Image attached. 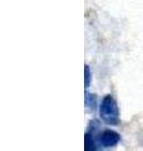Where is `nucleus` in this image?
Segmentation results:
<instances>
[{"instance_id":"nucleus-4","label":"nucleus","mask_w":143,"mask_h":151,"mask_svg":"<svg viewBox=\"0 0 143 151\" xmlns=\"http://www.w3.org/2000/svg\"><path fill=\"white\" fill-rule=\"evenodd\" d=\"M95 106H97V97H95V94L85 92V107H87V110L93 111Z\"/></svg>"},{"instance_id":"nucleus-1","label":"nucleus","mask_w":143,"mask_h":151,"mask_svg":"<svg viewBox=\"0 0 143 151\" xmlns=\"http://www.w3.org/2000/svg\"><path fill=\"white\" fill-rule=\"evenodd\" d=\"M99 115L107 125H117L119 122L117 102L114 101V98L111 94H107L106 97H103L101 106H99Z\"/></svg>"},{"instance_id":"nucleus-2","label":"nucleus","mask_w":143,"mask_h":151,"mask_svg":"<svg viewBox=\"0 0 143 151\" xmlns=\"http://www.w3.org/2000/svg\"><path fill=\"white\" fill-rule=\"evenodd\" d=\"M119 140H121V136L113 130L103 131L102 135L99 136V142H101L102 146H104V147H112V146H116L119 142Z\"/></svg>"},{"instance_id":"nucleus-3","label":"nucleus","mask_w":143,"mask_h":151,"mask_svg":"<svg viewBox=\"0 0 143 151\" xmlns=\"http://www.w3.org/2000/svg\"><path fill=\"white\" fill-rule=\"evenodd\" d=\"M84 151H101V149L98 147V145L95 144L94 137L92 134H85L84 137Z\"/></svg>"},{"instance_id":"nucleus-5","label":"nucleus","mask_w":143,"mask_h":151,"mask_svg":"<svg viewBox=\"0 0 143 151\" xmlns=\"http://www.w3.org/2000/svg\"><path fill=\"white\" fill-rule=\"evenodd\" d=\"M90 79H92V74H90L89 65L85 64V65H84V87H85V88H88V87H89Z\"/></svg>"}]
</instances>
